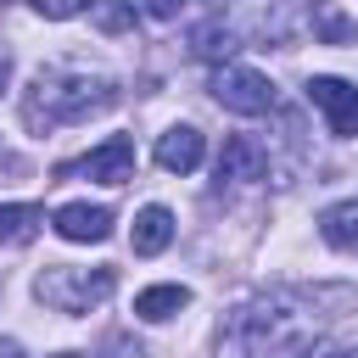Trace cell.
I'll use <instances>...</instances> for the list:
<instances>
[{
	"instance_id": "cell-1",
	"label": "cell",
	"mask_w": 358,
	"mask_h": 358,
	"mask_svg": "<svg viewBox=\"0 0 358 358\" xmlns=\"http://www.w3.org/2000/svg\"><path fill=\"white\" fill-rule=\"evenodd\" d=\"M336 291H302V285H280V291H263L252 302L235 308L224 341H218V358H302L319 330H324V308Z\"/></svg>"
},
{
	"instance_id": "cell-2",
	"label": "cell",
	"mask_w": 358,
	"mask_h": 358,
	"mask_svg": "<svg viewBox=\"0 0 358 358\" xmlns=\"http://www.w3.org/2000/svg\"><path fill=\"white\" fill-rule=\"evenodd\" d=\"M117 101V84L106 73H73V67H39L22 90V123L34 134H50L62 123H78L90 112H106Z\"/></svg>"
},
{
	"instance_id": "cell-3",
	"label": "cell",
	"mask_w": 358,
	"mask_h": 358,
	"mask_svg": "<svg viewBox=\"0 0 358 358\" xmlns=\"http://www.w3.org/2000/svg\"><path fill=\"white\" fill-rule=\"evenodd\" d=\"M117 285V268L112 263H95V268H78V263H45L39 274V302L56 308V313H90L95 302H106Z\"/></svg>"
},
{
	"instance_id": "cell-4",
	"label": "cell",
	"mask_w": 358,
	"mask_h": 358,
	"mask_svg": "<svg viewBox=\"0 0 358 358\" xmlns=\"http://www.w3.org/2000/svg\"><path fill=\"white\" fill-rule=\"evenodd\" d=\"M213 95H218V106H229V112H241V117L274 112V84H268L263 73H252V67H235V62L213 73Z\"/></svg>"
},
{
	"instance_id": "cell-5",
	"label": "cell",
	"mask_w": 358,
	"mask_h": 358,
	"mask_svg": "<svg viewBox=\"0 0 358 358\" xmlns=\"http://www.w3.org/2000/svg\"><path fill=\"white\" fill-rule=\"evenodd\" d=\"M308 101L324 112L330 134H358V84L319 73V78H308Z\"/></svg>"
},
{
	"instance_id": "cell-6",
	"label": "cell",
	"mask_w": 358,
	"mask_h": 358,
	"mask_svg": "<svg viewBox=\"0 0 358 358\" xmlns=\"http://www.w3.org/2000/svg\"><path fill=\"white\" fill-rule=\"evenodd\" d=\"M78 173H84V179H101V185L134 179V140H129V134H106V140L78 162Z\"/></svg>"
},
{
	"instance_id": "cell-7",
	"label": "cell",
	"mask_w": 358,
	"mask_h": 358,
	"mask_svg": "<svg viewBox=\"0 0 358 358\" xmlns=\"http://www.w3.org/2000/svg\"><path fill=\"white\" fill-rule=\"evenodd\" d=\"M50 229H56L62 241H78V246H90V241H106V235H112V207H90V201H67V207H56V218H50Z\"/></svg>"
},
{
	"instance_id": "cell-8",
	"label": "cell",
	"mask_w": 358,
	"mask_h": 358,
	"mask_svg": "<svg viewBox=\"0 0 358 358\" xmlns=\"http://www.w3.org/2000/svg\"><path fill=\"white\" fill-rule=\"evenodd\" d=\"M268 173V151L252 134H229L218 151V179H263Z\"/></svg>"
},
{
	"instance_id": "cell-9",
	"label": "cell",
	"mask_w": 358,
	"mask_h": 358,
	"mask_svg": "<svg viewBox=\"0 0 358 358\" xmlns=\"http://www.w3.org/2000/svg\"><path fill=\"white\" fill-rule=\"evenodd\" d=\"M201 129H190V123H179V129H168L162 140H157V168L162 173H190L196 162H201Z\"/></svg>"
},
{
	"instance_id": "cell-10",
	"label": "cell",
	"mask_w": 358,
	"mask_h": 358,
	"mask_svg": "<svg viewBox=\"0 0 358 358\" xmlns=\"http://www.w3.org/2000/svg\"><path fill=\"white\" fill-rule=\"evenodd\" d=\"M168 241H173V213H168V207H157V201H151V207H140V213H134V229H129V246H134L140 257H157Z\"/></svg>"
},
{
	"instance_id": "cell-11",
	"label": "cell",
	"mask_w": 358,
	"mask_h": 358,
	"mask_svg": "<svg viewBox=\"0 0 358 358\" xmlns=\"http://www.w3.org/2000/svg\"><path fill=\"white\" fill-rule=\"evenodd\" d=\"M179 308H190V291H185V285H145V291L134 296V319H145V324H162V319H173Z\"/></svg>"
},
{
	"instance_id": "cell-12",
	"label": "cell",
	"mask_w": 358,
	"mask_h": 358,
	"mask_svg": "<svg viewBox=\"0 0 358 358\" xmlns=\"http://www.w3.org/2000/svg\"><path fill=\"white\" fill-rule=\"evenodd\" d=\"M190 50H196L201 62H224V67H229V56L241 50V34H235L229 22H201V28L190 34Z\"/></svg>"
},
{
	"instance_id": "cell-13",
	"label": "cell",
	"mask_w": 358,
	"mask_h": 358,
	"mask_svg": "<svg viewBox=\"0 0 358 358\" xmlns=\"http://www.w3.org/2000/svg\"><path fill=\"white\" fill-rule=\"evenodd\" d=\"M39 224H45V213H39L34 201H6V207H0V241H6V246H28V241L39 235Z\"/></svg>"
},
{
	"instance_id": "cell-14",
	"label": "cell",
	"mask_w": 358,
	"mask_h": 358,
	"mask_svg": "<svg viewBox=\"0 0 358 358\" xmlns=\"http://www.w3.org/2000/svg\"><path fill=\"white\" fill-rule=\"evenodd\" d=\"M319 235H324L330 246H358V201H336V207H324Z\"/></svg>"
},
{
	"instance_id": "cell-15",
	"label": "cell",
	"mask_w": 358,
	"mask_h": 358,
	"mask_svg": "<svg viewBox=\"0 0 358 358\" xmlns=\"http://www.w3.org/2000/svg\"><path fill=\"white\" fill-rule=\"evenodd\" d=\"M95 22H101V34H123L134 22V11H129V0H101L95 6Z\"/></svg>"
},
{
	"instance_id": "cell-16",
	"label": "cell",
	"mask_w": 358,
	"mask_h": 358,
	"mask_svg": "<svg viewBox=\"0 0 358 358\" xmlns=\"http://www.w3.org/2000/svg\"><path fill=\"white\" fill-rule=\"evenodd\" d=\"M319 39H330V45H352L358 28H352L347 17H336V11H324V17H319Z\"/></svg>"
},
{
	"instance_id": "cell-17",
	"label": "cell",
	"mask_w": 358,
	"mask_h": 358,
	"mask_svg": "<svg viewBox=\"0 0 358 358\" xmlns=\"http://www.w3.org/2000/svg\"><path fill=\"white\" fill-rule=\"evenodd\" d=\"M39 17H50V22H67V17H78L84 6H95V0H28Z\"/></svg>"
},
{
	"instance_id": "cell-18",
	"label": "cell",
	"mask_w": 358,
	"mask_h": 358,
	"mask_svg": "<svg viewBox=\"0 0 358 358\" xmlns=\"http://www.w3.org/2000/svg\"><path fill=\"white\" fill-rule=\"evenodd\" d=\"M179 6H185V0H129V11H140V17H157V22L179 17Z\"/></svg>"
},
{
	"instance_id": "cell-19",
	"label": "cell",
	"mask_w": 358,
	"mask_h": 358,
	"mask_svg": "<svg viewBox=\"0 0 358 358\" xmlns=\"http://www.w3.org/2000/svg\"><path fill=\"white\" fill-rule=\"evenodd\" d=\"M6 78H11V50H0V90H6Z\"/></svg>"
},
{
	"instance_id": "cell-20",
	"label": "cell",
	"mask_w": 358,
	"mask_h": 358,
	"mask_svg": "<svg viewBox=\"0 0 358 358\" xmlns=\"http://www.w3.org/2000/svg\"><path fill=\"white\" fill-rule=\"evenodd\" d=\"M0 358H22V347H17L11 336H6V341H0Z\"/></svg>"
},
{
	"instance_id": "cell-21",
	"label": "cell",
	"mask_w": 358,
	"mask_h": 358,
	"mask_svg": "<svg viewBox=\"0 0 358 358\" xmlns=\"http://www.w3.org/2000/svg\"><path fill=\"white\" fill-rule=\"evenodd\" d=\"M324 358H358V352H324Z\"/></svg>"
},
{
	"instance_id": "cell-22",
	"label": "cell",
	"mask_w": 358,
	"mask_h": 358,
	"mask_svg": "<svg viewBox=\"0 0 358 358\" xmlns=\"http://www.w3.org/2000/svg\"><path fill=\"white\" fill-rule=\"evenodd\" d=\"M56 358H78V352H56Z\"/></svg>"
},
{
	"instance_id": "cell-23",
	"label": "cell",
	"mask_w": 358,
	"mask_h": 358,
	"mask_svg": "<svg viewBox=\"0 0 358 358\" xmlns=\"http://www.w3.org/2000/svg\"><path fill=\"white\" fill-rule=\"evenodd\" d=\"M0 6H6V0H0Z\"/></svg>"
}]
</instances>
